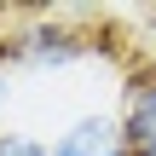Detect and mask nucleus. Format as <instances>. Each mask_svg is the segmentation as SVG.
Returning a JSON list of instances; mask_svg holds the SVG:
<instances>
[{"mask_svg":"<svg viewBox=\"0 0 156 156\" xmlns=\"http://www.w3.org/2000/svg\"><path fill=\"white\" fill-rule=\"evenodd\" d=\"M46 145H52V156H133L122 116H110V110H81V116H69Z\"/></svg>","mask_w":156,"mask_h":156,"instance_id":"obj_1","label":"nucleus"},{"mask_svg":"<svg viewBox=\"0 0 156 156\" xmlns=\"http://www.w3.org/2000/svg\"><path fill=\"white\" fill-rule=\"evenodd\" d=\"M81 58H87V41L69 29H52V23H29L12 41V64H29V69H69Z\"/></svg>","mask_w":156,"mask_h":156,"instance_id":"obj_2","label":"nucleus"},{"mask_svg":"<svg viewBox=\"0 0 156 156\" xmlns=\"http://www.w3.org/2000/svg\"><path fill=\"white\" fill-rule=\"evenodd\" d=\"M122 127H127V145H133V156H156V75H139V81L127 87Z\"/></svg>","mask_w":156,"mask_h":156,"instance_id":"obj_3","label":"nucleus"},{"mask_svg":"<svg viewBox=\"0 0 156 156\" xmlns=\"http://www.w3.org/2000/svg\"><path fill=\"white\" fill-rule=\"evenodd\" d=\"M0 156H52V145L35 139V133H23V127H6L0 133Z\"/></svg>","mask_w":156,"mask_h":156,"instance_id":"obj_4","label":"nucleus"},{"mask_svg":"<svg viewBox=\"0 0 156 156\" xmlns=\"http://www.w3.org/2000/svg\"><path fill=\"white\" fill-rule=\"evenodd\" d=\"M6 110H12V46H0V133H6Z\"/></svg>","mask_w":156,"mask_h":156,"instance_id":"obj_5","label":"nucleus"}]
</instances>
